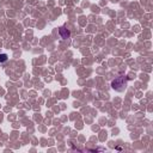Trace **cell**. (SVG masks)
<instances>
[{
	"label": "cell",
	"mask_w": 153,
	"mask_h": 153,
	"mask_svg": "<svg viewBox=\"0 0 153 153\" xmlns=\"http://www.w3.org/2000/svg\"><path fill=\"white\" fill-rule=\"evenodd\" d=\"M111 87L112 90L117 91V92H122L127 88V78L124 75H120L117 78H115L111 81Z\"/></svg>",
	"instance_id": "obj_1"
},
{
	"label": "cell",
	"mask_w": 153,
	"mask_h": 153,
	"mask_svg": "<svg viewBox=\"0 0 153 153\" xmlns=\"http://www.w3.org/2000/svg\"><path fill=\"white\" fill-rule=\"evenodd\" d=\"M59 35H60L61 38L67 39V38L71 37V31L68 29H66L65 26H61V27H59Z\"/></svg>",
	"instance_id": "obj_2"
},
{
	"label": "cell",
	"mask_w": 153,
	"mask_h": 153,
	"mask_svg": "<svg viewBox=\"0 0 153 153\" xmlns=\"http://www.w3.org/2000/svg\"><path fill=\"white\" fill-rule=\"evenodd\" d=\"M7 60H8V56H7V54H5V53L0 54V63H4V62H6Z\"/></svg>",
	"instance_id": "obj_3"
}]
</instances>
